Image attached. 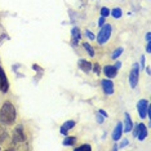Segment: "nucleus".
<instances>
[{
  "label": "nucleus",
  "mask_w": 151,
  "mask_h": 151,
  "mask_svg": "<svg viewBox=\"0 0 151 151\" xmlns=\"http://www.w3.org/2000/svg\"><path fill=\"white\" fill-rule=\"evenodd\" d=\"M6 137H8V133H6V130L3 128V127H0V143L4 142Z\"/></svg>",
  "instance_id": "nucleus-17"
},
{
  "label": "nucleus",
  "mask_w": 151,
  "mask_h": 151,
  "mask_svg": "<svg viewBox=\"0 0 151 151\" xmlns=\"http://www.w3.org/2000/svg\"><path fill=\"white\" fill-rule=\"evenodd\" d=\"M138 78H139V66L137 63H134L133 67H132V70H130V74H129V84H130L132 88L137 87Z\"/></svg>",
  "instance_id": "nucleus-3"
},
{
  "label": "nucleus",
  "mask_w": 151,
  "mask_h": 151,
  "mask_svg": "<svg viewBox=\"0 0 151 151\" xmlns=\"http://www.w3.org/2000/svg\"><path fill=\"white\" fill-rule=\"evenodd\" d=\"M125 145H128V139H123V143H122V147H123V146H125Z\"/></svg>",
  "instance_id": "nucleus-28"
},
{
  "label": "nucleus",
  "mask_w": 151,
  "mask_h": 151,
  "mask_svg": "<svg viewBox=\"0 0 151 151\" xmlns=\"http://www.w3.org/2000/svg\"><path fill=\"white\" fill-rule=\"evenodd\" d=\"M137 109H138V115L141 118H145L147 115V109H149V102L146 101V99H141L138 102V105H137Z\"/></svg>",
  "instance_id": "nucleus-6"
},
{
  "label": "nucleus",
  "mask_w": 151,
  "mask_h": 151,
  "mask_svg": "<svg viewBox=\"0 0 151 151\" xmlns=\"http://www.w3.org/2000/svg\"><path fill=\"white\" fill-rule=\"evenodd\" d=\"M133 136L137 137V127H134V129H133Z\"/></svg>",
  "instance_id": "nucleus-29"
},
{
  "label": "nucleus",
  "mask_w": 151,
  "mask_h": 151,
  "mask_svg": "<svg viewBox=\"0 0 151 151\" xmlns=\"http://www.w3.org/2000/svg\"><path fill=\"white\" fill-rule=\"evenodd\" d=\"M104 73H105V75L107 78H115L116 76V74H118V68H116L115 66H105L104 67Z\"/></svg>",
  "instance_id": "nucleus-9"
},
{
  "label": "nucleus",
  "mask_w": 151,
  "mask_h": 151,
  "mask_svg": "<svg viewBox=\"0 0 151 151\" xmlns=\"http://www.w3.org/2000/svg\"><path fill=\"white\" fill-rule=\"evenodd\" d=\"M83 48H84L85 50H87V53H88V54H91V57H93V56H94L93 47H91L88 43H83Z\"/></svg>",
  "instance_id": "nucleus-16"
},
{
  "label": "nucleus",
  "mask_w": 151,
  "mask_h": 151,
  "mask_svg": "<svg viewBox=\"0 0 151 151\" xmlns=\"http://www.w3.org/2000/svg\"><path fill=\"white\" fill-rule=\"evenodd\" d=\"M75 142H76V138H75V137H66L63 141V145L65 146H73Z\"/></svg>",
  "instance_id": "nucleus-15"
},
{
  "label": "nucleus",
  "mask_w": 151,
  "mask_h": 151,
  "mask_svg": "<svg viewBox=\"0 0 151 151\" xmlns=\"http://www.w3.org/2000/svg\"><path fill=\"white\" fill-rule=\"evenodd\" d=\"M111 14H112L114 18H120V17H122V9L120 8H114L111 11Z\"/></svg>",
  "instance_id": "nucleus-18"
},
{
  "label": "nucleus",
  "mask_w": 151,
  "mask_h": 151,
  "mask_svg": "<svg viewBox=\"0 0 151 151\" xmlns=\"http://www.w3.org/2000/svg\"><path fill=\"white\" fill-rule=\"evenodd\" d=\"M14 120H16V109L11 102L6 101L1 106V110H0V122L3 124L12 125L14 123Z\"/></svg>",
  "instance_id": "nucleus-1"
},
{
  "label": "nucleus",
  "mask_w": 151,
  "mask_h": 151,
  "mask_svg": "<svg viewBox=\"0 0 151 151\" xmlns=\"http://www.w3.org/2000/svg\"><path fill=\"white\" fill-rule=\"evenodd\" d=\"M146 50H147V52H149V53L151 52V45H150V42H147V49H146Z\"/></svg>",
  "instance_id": "nucleus-27"
},
{
  "label": "nucleus",
  "mask_w": 151,
  "mask_h": 151,
  "mask_svg": "<svg viewBox=\"0 0 151 151\" xmlns=\"http://www.w3.org/2000/svg\"><path fill=\"white\" fill-rule=\"evenodd\" d=\"M92 68H94V73H96V74H99V73H101V67H99L98 63L92 65Z\"/></svg>",
  "instance_id": "nucleus-22"
},
{
  "label": "nucleus",
  "mask_w": 151,
  "mask_h": 151,
  "mask_svg": "<svg viewBox=\"0 0 151 151\" xmlns=\"http://www.w3.org/2000/svg\"><path fill=\"white\" fill-rule=\"evenodd\" d=\"M122 133H123V124L122 123H118L114 129V133H112V139L114 141H119L122 138Z\"/></svg>",
  "instance_id": "nucleus-10"
},
{
  "label": "nucleus",
  "mask_w": 151,
  "mask_h": 151,
  "mask_svg": "<svg viewBox=\"0 0 151 151\" xmlns=\"http://www.w3.org/2000/svg\"><path fill=\"white\" fill-rule=\"evenodd\" d=\"M124 118H125V122H124V127H123V130H124V132H130V130H132V128H133L132 119H130V116H129L128 114H125Z\"/></svg>",
  "instance_id": "nucleus-13"
},
{
  "label": "nucleus",
  "mask_w": 151,
  "mask_h": 151,
  "mask_svg": "<svg viewBox=\"0 0 151 151\" xmlns=\"http://www.w3.org/2000/svg\"><path fill=\"white\" fill-rule=\"evenodd\" d=\"M111 31H112V27L110 25H102L101 26V31H99L98 37H97L98 44H105L106 42H107L110 35H111Z\"/></svg>",
  "instance_id": "nucleus-2"
},
{
  "label": "nucleus",
  "mask_w": 151,
  "mask_h": 151,
  "mask_svg": "<svg viewBox=\"0 0 151 151\" xmlns=\"http://www.w3.org/2000/svg\"><path fill=\"white\" fill-rule=\"evenodd\" d=\"M79 67H80V70H83L84 73H91L92 63L88 62V61H85V60H80L79 61Z\"/></svg>",
  "instance_id": "nucleus-12"
},
{
  "label": "nucleus",
  "mask_w": 151,
  "mask_h": 151,
  "mask_svg": "<svg viewBox=\"0 0 151 151\" xmlns=\"http://www.w3.org/2000/svg\"><path fill=\"white\" fill-rule=\"evenodd\" d=\"M98 25H99V27H101L102 25H105V17H101V18L98 19Z\"/></svg>",
  "instance_id": "nucleus-24"
},
{
  "label": "nucleus",
  "mask_w": 151,
  "mask_h": 151,
  "mask_svg": "<svg viewBox=\"0 0 151 151\" xmlns=\"http://www.w3.org/2000/svg\"><path fill=\"white\" fill-rule=\"evenodd\" d=\"M71 35H73V44L74 45H76V44L80 42V36H81L80 30H79L78 27H74L73 31H71Z\"/></svg>",
  "instance_id": "nucleus-14"
},
{
  "label": "nucleus",
  "mask_w": 151,
  "mask_h": 151,
  "mask_svg": "<svg viewBox=\"0 0 151 151\" xmlns=\"http://www.w3.org/2000/svg\"><path fill=\"white\" fill-rule=\"evenodd\" d=\"M76 150H78V151H81V150H87V151H91V150H92V147L89 146V145H81V146H79Z\"/></svg>",
  "instance_id": "nucleus-20"
},
{
  "label": "nucleus",
  "mask_w": 151,
  "mask_h": 151,
  "mask_svg": "<svg viewBox=\"0 0 151 151\" xmlns=\"http://www.w3.org/2000/svg\"><path fill=\"white\" fill-rule=\"evenodd\" d=\"M150 37H151L150 32H147V35H146V40H147V42H150Z\"/></svg>",
  "instance_id": "nucleus-30"
},
{
  "label": "nucleus",
  "mask_w": 151,
  "mask_h": 151,
  "mask_svg": "<svg viewBox=\"0 0 151 151\" xmlns=\"http://www.w3.org/2000/svg\"><path fill=\"white\" fill-rule=\"evenodd\" d=\"M104 122V118H98V123H102Z\"/></svg>",
  "instance_id": "nucleus-31"
},
{
  "label": "nucleus",
  "mask_w": 151,
  "mask_h": 151,
  "mask_svg": "<svg viewBox=\"0 0 151 151\" xmlns=\"http://www.w3.org/2000/svg\"><path fill=\"white\" fill-rule=\"evenodd\" d=\"M147 136V128L145 124H138L137 125V138L139 141H143Z\"/></svg>",
  "instance_id": "nucleus-8"
},
{
  "label": "nucleus",
  "mask_w": 151,
  "mask_h": 151,
  "mask_svg": "<svg viewBox=\"0 0 151 151\" xmlns=\"http://www.w3.org/2000/svg\"><path fill=\"white\" fill-rule=\"evenodd\" d=\"M143 65H145V57H141V66H142V68H143Z\"/></svg>",
  "instance_id": "nucleus-26"
},
{
  "label": "nucleus",
  "mask_w": 151,
  "mask_h": 151,
  "mask_svg": "<svg viewBox=\"0 0 151 151\" xmlns=\"http://www.w3.org/2000/svg\"><path fill=\"white\" fill-rule=\"evenodd\" d=\"M122 53H123V48H118V49H116L115 52L112 53V56H111V57H112V60H116V58H118Z\"/></svg>",
  "instance_id": "nucleus-19"
},
{
  "label": "nucleus",
  "mask_w": 151,
  "mask_h": 151,
  "mask_svg": "<svg viewBox=\"0 0 151 151\" xmlns=\"http://www.w3.org/2000/svg\"><path fill=\"white\" fill-rule=\"evenodd\" d=\"M26 141V134L23 132L22 125L17 127L14 130V134H13V143H23Z\"/></svg>",
  "instance_id": "nucleus-4"
},
{
  "label": "nucleus",
  "mask_w": 151,
  "mask_h": 151,
  "mask_svg": "<svg viewBox=\"0 0 151 151\" xmlns=\"http://www.w3.org/2000/svg\"><path fill=\"white\" fill-rule=\"evenodd\" d=\"M99 114H102V116H104V118H107V114H106L104 110H99Z\"/></svg>",
  "instance_id": "nucleus-25"
},
{
  "label": "nucleus",
  "mask_w": 151,
  "mask_h": 151,
  "mask_svg": "<svg viewBox=\"0 0 151 151\" xmlns=\"http://www.w3.org/2000/svg\"><path fill=\"white\" fill-rule=\"evenodd\" d=\"M101 85H102V88H104V91H105L106 94H112V93H114V84H112L111 80L105 79V80L101 81Z\"/></svg>",
  "instance_id": "nucleus-7"
},
{
  "label": "nucleus",
  "mask_w": 151,
  "mask_h": 151,
  "mask_svg": "<svg viewBox=\"0 0 151 151\" xmlns=\"http://www.w3.org/2000/svg\"><path fill=\"white\" fill-rule=\"evenodd\" d=\"M101 14H102V17H107L110 14V9L109 8H101Z\"/></svg>",
  "instance_id": "nucleus-21"
},
{
  "label": "nucleus",
  "mask_w": 151,
  "mask_h": 151,
  "mask_svg": "<svg viewBox=\"0 0 151 151\" xmlns=\"http://www.w3.org/2000/svg\"><path fill=\"white\" fill-rule=\"evenodd\" d=\"M74 127H75V122H74V120H67V122L65 123L62 127H61L60 132L62 133V134H67L68 130H70L71 128H74Z\"/></svg>",
  "instance_id": "nucleus-11"
},
{
  "label": "nucleus",
  "mask_w": 151,
  "mask_h": 151,
  "mask_svg": "<svg viewBox=\"0 0 151 151\" xmlns=\"http://www.w3.org/2000/svg\"><path fill=\"white\" fill-rule=\"evenodd\" d=\"M85 35H87L91 40H93V39H94V35H93V34H92L91 31H85Z\"/></svg>",
  "instance_id": "nucleus-23"
},
{
  "label": "nucleus",
  "mask_w": 151,
  "mask_h": 151,
  "mask_svg": "<svg viewBox=\"0 0 151 151\" xmlns=\"http://www.w3.org/2000/svg\"><path fill=\"white\" fill-rule=\"evenodd\" d=\"M9 89V83H8V79L5 76V73L3 70V67L0 66V91L3 93H6Z\"/></svg>",
  "instance_id": "nucleus-5"
}]
</instances>
